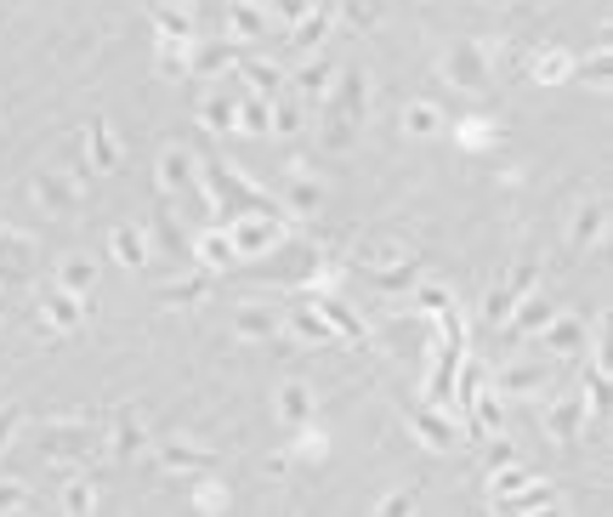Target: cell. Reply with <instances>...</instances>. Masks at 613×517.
<instances>
[{"mask_svg": "<svg viewBox=\"0 0 613 517\" xmlns=\"http://www.w3.org/2000/svg\"><path fill=\"white\" fill-rule=\"evenodd\" d=\"M40 449V461H52V466H74V461H86L91 449H97V432L86 427V421H46L35 438Z\"/></svg>", "mask_w": 613, "mask_h": 517, "instance_id": "6da1fadb", "label": "cell"}, {"mask_svg": "<svg viewBox=\"0 0 613 517\" xmlns=\"http://www.w3.org/2000/svg\"><path fill=\"white\" fill-rule=\"evenodd\" d=\"M443 80L460 91H483L489 86V46L483 40H455L443 52Z\"/></svg>", "mask_w": 613, "mask_h": 517, "instance_id": "7a4b0ae2", "label": "cell"}, {"mask_svg": "<svg viewBox=\"0 0 613 517\" xmlns=\"http://www.w3.org/2000/svg\"><path fill=\"white\" fill-rule=\"evenodd\" d=\"M40 324L52 330V336H69V330H80L86 324V296H74V290H46L40 296Z\"/></svg>", "mask_w": 613, "mask_h": 517, "instance_id": "3957f363", "label": "cell"}, {"mask_svg": "<svg viewBox=\"0 0 613 517\" xmlns=\"http://www.w3.org/2000/svg\"><path fill=\"white\" fill-rule=\"evenodd\" d=\"M557 319V302H545V296H517V307L506 313V341H534L545 330V324Z\"/></svg>", "mask_w": 613, "mask_h": 517, "instance_id": "277c9868", "label": "cell"}, {"mask_svg": "<svg viewBox=\"0 0 613 517\" xmlns=\"http://www.w3.org/2000/svg\"><path fill=\"white\" fill-rule=\"evenodd\" d=\"M35 205L46 216H69L80 205V177L74 171H40L35 177Z\"/></svg>", "mask_w": 613, "mask_h": 517, "instance_id": "5b68a950", "label": "cell"}, {"mask_svg": "<svg viewBox=\"0 0 613 517\" xmlns=\"http://www.w3.org/2000/svg\"><path fill=\"white\" fill-rule=\"evenodd\" d=\"M330 18H335V6H330V0H318V6H307V12H301V18L290 23V35H284V46H290L296 57H313V52H318V40L330 35Z\"/></svg>", "mask_w": 613, "mask_h": 517, "instance_id": "8992f818", "label": "cell"}, {"mask_svg": "<svg viewBox=\"0 0 613 517\" xmlns=\"http://www.w3.org/2000/svg\"><path fill=\"white\" fill-rule=\"evenodd\" d=\"M290 341H301V347H335V330H330V319L318 313L313 302H296L290 307Z\"/></svg>", "mask_w": 613, "mask_h": 517, "instance_id": "52a82bcc", "label": "cell"}, {"mask_svg": "<svg viewBox=\"0 0 613 517\" xmlns=\"http://www.w3.org/2000/svg\"><path fill=\"white\" fill-rule=\"evenodd\" d=\"M551 387V370L545 364H506V370H494V393H511V398H534Z\"/></svg>", "mask_w": 613, "mask_h": 517, "instance_id": "ba28073f", "label": "cell"}, {"mask_svg": "<svg viewBox=\"0 0 613 517\" xmlns=\"http://www.w3.org/2000/svg\"><path fill=\"white\" fill-rule=\"evenodd\" d=\"M279 205L290 216H313L318 205H324V188L301 171V160H290V177H284V199H279Z\"/></svg>", "mask_w": 613, "mask_h": 517, "instance_id": "9c48e42d", "label": "cell"}, {"mask_svg": "<svg viewBox=\"0 0 613 517\" xmlns=\"http://www.w3.org/2000/svg\"><path fill=\"white\" fill-rule=\"evenodd\" d=\"M579 427H585V393H568V398H557V404L545 410V432H551L557 444H574Z\"/></svg>", "mask_w": 613, "mask_h": 517, "instance_id": "30bf717a", "label": "cell"}, {"mask_svg": "<svg viewBox=\"0 0 613 517\" xmlns=\"http://www.w3.org/2000/svg\"><path fill=\"white\" fill-rule=\"evenodd\" d=\"M193 182H199V160H193L188 148H165L159 154V188L165 194H188Z\"/></svg>", "mask_w": 613, "mask_h": 517, "instance_id": "8fae6325", "label": "cell"}, {"mask_svg": "<svg viewBox=\"0 0 613 517\" xmlns=\"http://www.w3.org/2000/svg\"><path fill=\"white\" fill-rule=\"evenodd\" d=\"M409 421H415V432H421L432 449H455L460 432L455 421H449V410H438V404H421V410H409Z\"/></svg>", "mask_w": 613, "mask_h": 517, "instance_id": "7c38bea8", "label": "cell"}, {"mask_svg": "<svg viewBox=\"0 0 613 517\" xmlns=\"http://www.w3.org/2000/svg\"><path fill=\"white\" fill-rule=\"evenodd\" d=\"M324 108V120H318V148L324 154H347L352 143H358V120H347L341 108H330V103H318Z\"/></svg>", "mask_w": 613, "mask_h": 517, "instance_id": "4fadbf2b", "label": "cell"}, {"mask_svg": "<svg viewBox=\"0 0 613 517\" xmlns=\"http://www.w3.org/2000/svg\"><path fill=\"white\" fill-rule=\"evenodd\" d=\"M330 86H335V63L330 57H307V63L296 69V97L301 103H324Z\"/></svg>", "mask_w": 613, "mask_h": 517, "instance_id": "5bb4252c", "label": "cell"}, {"mask_svg": "<svg viewBox=\"0 0 613 517\" xmlns=\"http://www.w3.org/2000/svg\"><path fill=\"white\" fill-rule=\"evenodd\" d=\"M142 444H148V427H142V415H137V410H120V415H114V432H108V455H114V461H131Z\"/></svg>", "mask_w": 613, "mask_h": 517, "instance_id": "9a60e30c", "label": "cell"}, {"mask_svg": "<svg viewBox=\"0 0 613 517\" xmlns=\"http://www.w3.org/2000/svg\"><path fill=\"white\" fill-rule=\"evenodd\" d=\"M228 35L233 40H267L273 35V18H267L256 0H233L228 6Z\"/></svg>", "mask_w": 613, "mask_h": 517, "instance_id": "2e32d148", "label": "cell"}, {"mask_svg": "<svg viewBox=\"0 0 613 517\" xmlns=\"http://www.w3.org/2000/svg\"><path fill=\"white\" fill-rule=\"evenodd\" d=\"M540 347H545V353H562V358L585 353V319H562V313H557V319L540 330Z\"/></svg>", "mask_w": 613, "mask_h": 517, "instance_id": "e0dca14e", "label": "cell"}, {"mask_svg": "<svg viewBox=\"0 0 613 517\" xmlns=\"http://www.w3.org/2000/svg\"><path fill=\"white\" fill-rule=\"evenodd\" d=\"M193 256H199V268H205V273H216V268H233V262H239V250H233L228 228H211V233H199V239H193Z\"/></svg>", "mask_w": 613, "mask_h": 517, "instance_id": "ac0fdd59", "label": "cell"}, {"mask_svg": "<svg viewBox=\"0 0 613 517\" xmlns=\"http://www.w3.org/2000/svg\"><path fill=\"white\" fill-rule=\"evenodd\" d=\"M233 63H239V46H228V40H205L188 52V74H222Z\"/></svg>", "mask_w": 613, "mask_h": 517, "instance_id": "d6986e66", "label": "cell"}, {"mask_svg": "<svg viewBox=\"0 0 613 517\" xmlns=\"http://www.w3.org/2000/svg\"><path fill=\"white\" fill-rule=\"evenodd\" d=\"M159 461H165V472H211L216 455L211 449H199V444H159Z\"/></svg>", "mask_w": 613, "mask_h": 517, "instance_id": "ffe728a7", "label": "cell"}, {"mask_svg": "<svg viewBox=\"0 0 613 517\" xmlns=\"http://www.w3.org/2000/svg\"><path fill=\"white\" fill-rule=\"evenodd\" d=\"M239 74H245V86L256 91V97H279L284 91V69L267 63V57H239Z\"/></svg>", "mask_w": 613, "mask_h": 517, "instance_id": "44dd1931", "label": "cell"}, {"mask_svg": "<svg viewBox=\"0 0 613 517\" xmlns=\"http://www.w3.org/2000/svg\"><path fill=\"white\" fill-rule=\"evenodd\" d=\"M108 256H114L120 268H142V262H148V233L142 228H114L108 233Z\"/></svg>", "mask_w": 613, "mask_h": 517, "instance_id": "7402d4cb", "label": "cell"}, {"mask_svg": "<svg viewBox=\"0 0 613 517\" xmlns=\"http://www.w3.org/2000/svg\"><path fill=\"white\" fill-rule=\"evenodd\" d=\"M86 143H91V171H114L120 165V143H114V131H108V120H86Z\"/></svg>", "mask_w": 613, "mask_h": 517, "instance_id": "603a6c76", "label": "cell"}, {"mask_svg": "<svg viewBox=\"0 0 613 517\" xmlns=\"http://www.w3.org/2000/svg\"><path fill=\"white\" fill-rule=\"evenodd\" d=\"M267 114H273V97H239L233 108V131H245V137H267Z\"/></svg>", "mask_w": 613, "mask_h": 517, "instance_id": "cb8c5ba5", "label": "cell"}, {"mask_svg": "<svg viewBox=\"0 0 613 517\" xmlns=\"http://www.w3.org/2000/svg\"><path fill=\"white\" fill-rule=\"evenodd\" d=\"M233 330H239V341H273L279 319H273L262 302H245V307H239V319H233Z\"/></svg>", "mask_w": 613, "mask_h": 517, "instance_id": "d4e9b609", "label": "cell"}, {"mask_svg": "<svg viewBox=\"0 0 613 517\" xmlns=\"http://www.w3.org/2000/svg\"><path fill=\"white\" fill-rule=\"evenodd\" d=\"M233 108H239V97L216 91V97H205V103H199V125H205V131H216V137H228V131H233Z\"/></svg>", "mask_w": 613, "mask_h": 517, "instance_id": "484cf974", "label": "cell"}, {"mask_svg": "<svg viewBox=\"0 0 613 517\" xmlns=\"http://www.w3.org/2000/svg\"><path fill=\"white\" fill-rule=\"evenodd\" d=\"M307 131V103H273V114H267V137H301Z\"/></svg>", "mask_w": 613, "mask_h": 517, "instance_id": "4316f807", "label": "cell"}, {"mask_svg": "<svg viewBox=\"0 0 613 517\" xmlns=\"http://www.w3.org/2000/svg\"><path fill=\"white\" fill-rule=\"evenodd\" d=\"M602 228H608V211H602V199H591V205L574 216V239H568V245H574V250L596 245V239H602Z\"/></svg>", "mask_w": 613, "mask_h": 517, "instance_id": "83f0119b", "label": "cell"}, {"mask_svg": "<svg viewBox=\"0 0 613 517\" xmlns=\"http://www.w3.org/2000/svg\"><path fill=\"white\" fill-rule=\"evenodd\" d=\"M57 279H63V290H74V296H91V285H97V262H91V256H69V262L57 268Z\"/></svg>", "mask_w": 613, "mask_h": 517, "instance_id": "f1b7e54d", "label": "cell"}, {"mask_svg": "<svg viewBox=\"0 0 613 517\" xmlns=\"http://www.w3.org/2000/svg\"><path fill=\"white\" fill-rule=\"evenodd\" d=\"M528 74H534L540 86H557V80H568V74H574V57H568V52H540L534 63H528Z\"/></svg>", "mask_w": 613, "mask_h": 517, "instance_id": "f546056e", "label": "cell"}, {"mask_svg": "<svg viewBox=\"0 0 613 517\" xmlns=\"http://www.w3.org/2000/svg\"><path fill=\"white\" fill-rule=\"evenodd\" d=\"M279 415H284V421H290V427H301V421H313V393L290 381V387H284V393H279Z\"/></svg>", "mask_w": 613, "mask_h": 517, "instance_id": "4dcf8cb0", "label": "cell"}, {"mask_svg": "<svg viewBox=\"0 0 613 517\" xmlns=\"http://www.w3.org/2000/svg\"><path fill=\"white\" fill-rule=\"evenodd\" d=\"M517 296H528V290H517L511 279H506V285H494L489 302H483V324H506V313L517 307Z\"/></svg>", "mask_w": 613, "mask_h": 517, "instance_id": "1f68e13d", "label": "cell"}, {"mask_svg": "<svg viewBox=\"0 0 613 517\" xmlns=\"http://www.w3.org/2000/svg\"><path fill=\"white\" fill-rule=\"evenodd\" d=\"M403 131H409V137H432V131H443V114L432 103L403 108Z\"/></svg>", "mask_w": 613, "mask_h": 517, "instance_id": "d6a6232c", "label": "cell"}, {"mask_svg": "<svg viewBox=\"0 0 613 517\" xmlns=\"http://www.w3.org/2000/svg\"><path fill=\"white\" fill-rule=\"evenodd\" d=\"M159 74H165V80H182V74H188V40H159Z\"/></svg>", "mask_w": 613, "mask_h": 517, "instance_id": "836d02e7", "label": "cell"}, {"mask_svg": "<svg viewBox=\"0 0 613 517\" xmlns=\"http://www.w3.org/2000/svg\"><path fill=\"white\" fill-rule=\"evenodd\" d=\"M154 23H159V40H193V18L182 12V6H176V12L171 6H159Z\"/></svg>", "mask_w": 613, "mask_h": 517, "instance_id": "e575fe53", "label": "cell"}, {"mask_svg": "<svg viewBox=\"0 0 613 517\" xmlns=\"http://www.w3.org/2000/svg\"><path fill=\"white\" fill-rule=\"evenodd\" d=\"M57 506H63V512H91V506H97V489H91L86 478H69L63 495H57Z\"/></svg>", "mask_w": 613, "mask_h": 517, "instance_id": "d590c367", "label": "cell"}, {"mask_svg": "<svg viewBox=\"0 0 613 517\" xmlns=\"http://www.w3.org/2000/svg\"><path fill=\"white\" fill-rule=\"evenodd\" d=\"M386 0H347V23L352 29H381Z\"/></svg>", "mask_w": 613, "mask_h": 517, "instance_id": "8d00e7d4", "label": "cell"}, {"mask_svg": "<svg viewBox=\"0 0 613 517\" xmlns=\"http://www.w3.org/2000/svg\"><path fill=\"white\" fill-rule=\"evenodd\" d=\"M409 302L421 307V313H432V319H438V313H449V307H455V296H449L443 285H421L415 296H409Z\"/></svg>", "mask_w": 613, "mask_h": 517, "instance_id": "74e56055", "label": "cell"}, {"mask_svg": "<svg viewBox=\"0 0 613 517\" xmlns=\"http://www.w3.org/2000/svg\"><path fill=\"white\" fill-rule=\"evenodd\" d=\"M40 500L23 489V483H0V512H35Z\"/></svg>", "mask_w": 613, "mask_h": 517, "instance_id": "f35d334b", "label": "cell"}, {"mask_svg": "<svg viewBox=\"0 0 613 517\" xmlns=\"http://www.w3.org/2000/svg\"><path fill=\"white\" fill-rule=\"evenodd\" d=\"M205 290H211V273H199V279H182V285H165L159 296H165V302H193V296H205Z\"/></svg>", "mask_w": 613, "mask_h": 517, "instance_id": "ab89813d", "label": "cell"}, {"mask_svg": "<svg viewBox=\"0 0 613 517\" xmlns=\"http://www.w3.org/2000/svg\"><path fill=\"white\" fill-rule=\"evenodd\" d=\"M579 80H591L596 91H608V52H591V63H574Z\"/></svg>", "mask_w": 613, "mask_h": 517, "instance_id": "60d3db41", "label": "cell"}, {"mask_svg": "<svg viewBox=\"0 0 613 517\" xmlns=\"http://www.w3.org/2000/svg\"><path fill=\"white\" fill-rule=\"evenodd\" d=\"M301 12H307V0H267V18L284 23V29H290V23L301 18Z\"/></svg>", "mask_w": 613, "mask_h": 517, "instance_id": "b9f144b4", "label": "cell"}, {"mask_svg": "<svg viewBox=\"0 0 613 517\" xmlns=\"http://www.w3.org/2000/svg\"><path fill=\"white\" fill-rule=\"evenodd\" d=\"M18 427H23V404H0V449L18 438Z\"/></svg>", "mask_w": 613, "mask_h": 517, "instance_id": "7bdbcfd3", "label": "cell"}, {"mask_svg": "<svg viewBox=\"0 0 613 517\" xmlns=\"http://www.w3.org/2000/svg\"><path fill=\"white\" fill-rule=\"evenodd\" d=\"M154 233H159V245H165V250H176V239H182V233H176V222H171V211H165V205H159V211H154Z\"/></svg>", "mask_w": 613, "mask_h": 517, "instance_id": "ee69618b", "label": "cell"}, {"mask_svg": "<svg viewBox=\"0 0 613 517\" xmlns=\"http://www.w3.org/2000/svg\"><path fill=\"white\" fill-rule=\"evenodd\" d=\"M199 506H205V512H216V506H228V489H199Z\"/></svg>", "mask_w": 613, "mask_h": 517, "instance_id": "f6af8a7d", "label": "cell"}, {"mask_svg": "<svg viewBox=\"0 0 613 517\" xmlns=\"http://www.w3.org/2000/svg\"><path fill=\"white\" fill-rule=\"evenodd\" d=\"M506 461H517V449H511V444H494L489 449V472H494V466H506Z\"/></svg>", "mask_w": 613, "mask_h": 517, "instance_id": "bcb514c9", "label": "cell"}, {"mask_svg": "<svg viewBox=\"0 0 613 517\" xmlns=\"http://www.w3.org/2000/svg\"><path fill=\"white\" fill-rule=\"evenodd\" d=\"M182 6H188V0H182Z\"/></svg>", "mask_w": 613, "mask_h": 517, "instance_id": "7dc6e473", "label": "cell"}]
</instances>
